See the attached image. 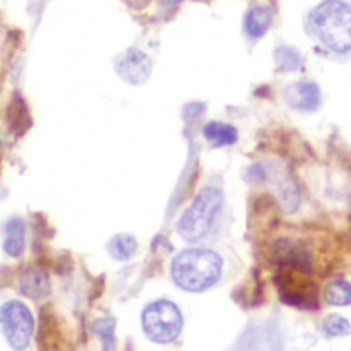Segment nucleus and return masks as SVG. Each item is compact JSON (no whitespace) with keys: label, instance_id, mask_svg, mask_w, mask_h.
<instances>
[{"label":"nucleus","instance_id":"2eb2a0df","mask_svg":"<svg viewBox=\"0 0 351 351\" xmlns=\"http://www.w3.org/2000/svg\"><path fill=\"white\" fill-rule=\"evenodd\" d=\"M8 122L15 134H23L30 126L27 106L21 96H15L8 106Z\"/></svg>","mask_w":351,"mask_h":351},{"label":"nucleus","instance_id":"1a4fd4ad","mask_svg":"<svg viewBox=\"0 0 351 351\" xmlns=\"http://www.w3.org/2000/svg\"><path fill=\"white\" fill-rule=\"evenodd\" d=\"M21 292L34 300L44 299L51 292V281L47 271L38 266L27 267L19 278Z\"/></svg>","mask_w":351,"mask_h":351},{"label":"nucleus","instance_id":"f8f14e48","mask_svg":"<svg viewBox=\"0 0 351 351\" xmlns=\"http://www.w3.org/2000/svg\"><path fill=\"white\" fill-rule=\"evenodd\" d=\"M203 134L207 141L214 147L232 145L237 141V129L229 123L211 121L204 125Z\"/></svg>","mask_w":351,"mask_h":351},{"label":"nucleus","instance_id":"423d86ee","mask_svg":"<svg viewBox=\"0 0 351 351\" xmlns=\"http://www.w3.org/2000/svg\"><path fill=\"white\" fill-rule=\"evenodd\" d=\"M151 60L138 48H128L115 60V70L118 75L128 84L141 85L151 74Z\"/></svg>","mask_w":351,"mask_h":351},{"label":"nucleus","instance_id":"6e6552de","mask_svg":"<svg viewBox=\"0 0 351 351\" xmlns=\"http://www.w3.org/2000/svg\"><path fill=\"white\" fill-rule=\"evenodd\" d=\"M287 101L299 111H314L321 101L319 88L311 81H299L287 88Z\"/></svg>","mask_w":351,"mask_h":351},{"label":"nucleus","instance_id":"20e7f679","mask_svg":"<svg viewBox=\"0 0 351 351\" xmlns=\"http://www.w3.org/2000/svg\"><path fill=\"white\" fill-rule=\"evenodd\" d=\"M141 325L148 340L166 344L181 333L182 315L173 302L156 300L144 308Z\"/></svg>","mask_w":351,"mask_h":351},{"label":"nucleus","instance_id":"f3484780","mask_svg":"<svg viewBox=\"0 0 351 351\" xmlns=\"http://www.w3.org/2000/svg\"><path fill=\"white\" fill-rule=\"evenodd\" d=\"M321 328L326 337L347 336L351 332V324L339 314H329L325 317Z\"/></svg>","mask_w":351,"mask_h":351},{"label":"nucleus","instance_id":"4468645a","mask_svg":"<svg viewBox=\"0 0 351 351\" xmlns=\"http://www.w3.org/2000/svg\"><path fill=\"white\" fill-rule=\"evenodd\" d=\"M106 250L117 261H129L136 254L137 241L129 233H118L110 239Z\"/></svg>","mask_w":351,"mask_h":351},{"label":"nucleus","instance_id":"7ed1b4c3","mask_svg":"<svg viewBox=\"0 0 351 351\" xmlns=\"http://www.w3.org/2000/svg\"><path fill=\"white\" fill-rule=\"evenodd\" d=\"M222 191L217 186H204L185 210L180 222V234L191 241L203 239L214 225L222 206Z\"/></svg>","mask_w":351,"mask_h":351},{"label":"nucleus","instance_id":"39448f33","mask_svg":"<svg viewBox=\"0 0 351 351\" xmlns=\"http://www.w3.org/2000/svg\"><path fill=\"white\" fill-rule=\"evenodd\" d=\"M0 324L5 340L14 350H23L33 335L34 321L30 310L19 300H8L0 307Z\"/></svg>","mask_w":351,"mask_h":351},{"label":"nucleus","instance_id":"dca6fc26","mask_svg":"<svg viewBox=\"0 0 351 351\" xmlns=\"http://www.w3.org/2000/svg\"><path fill=\"white\" fill-rule=\"evenodd\" d=\"M324 299L333 306L351 304V284L346 280L330 281L324 289Z\"/></svg>","mask_w":351,"mask_h":351},{"label":"nucleus","instance_id":"f257e3e1","mask_svg":"<svg viewBox=\"0 0 351 351\" xmlns=\"http://www.w3.org/2000/svg\"><path fill=\"white\" fill-rule=\"evenodd\" d=\"M222 258L208 248H186L171 262V277L177 287L188 292H203L218 282Z\"/></svg>","mask_w":351,"mask_h":351},{"label":"nucleus","instance_id":"0eeeda50","mask_svg":"<svg viewBox=\"0 0 351 351\" xmlns=\"http://www.w3.org/2000/svg\"><path fill=\"white\" fill-rule=\"evenodd\" d=\"M259 171L258 174L270 181L271 185H274V193L276 197L281 206V208L287 213H291L293 210H296V207L299 206V191L295 185V182L292 181V178H289L284 171L277 170V169H271V167H256Z\"/></svg>","mask_w":351,"mask_h":351},{"label":"nucleus","instance_id":"aec40b11","mask_svg":"<svg viewBox=\"0 0 351 351\" xmlns=\"http://www.w3.org/2000/svg\"><path fill=\"white\" fill-rule=\"evenodd\" d=\"M182 0H160L163 7H177Z\"/></svg>","mask_w":351,"mask_h":351},{"label":"nucleus","instance_id":"f03ea898","mask_svg":"<svg viewBox=\"0 0 351 351\" xmlns=\"http://www.w3.org/2000/svg\"><path fill=\"white\" fill-rule=\"evenodd\" d=\"M308 22L328 49L336 53L351 49V5L340 0H325L310 11Z\"/></svg>","mask_w":351,"mask_h":351},{"label":"nucleus","instance_id":"9d476101","mask_svg":"<svg viewBox=\"0 0 351 351\" xmlns=\"http://www.w3.org/2000/svg\"><path fill=\"white\" fill-rule=\"evenodd\" d=\"M278 261L285 266L302 271L304 274L310 273L313 266V259L307 248L300 244H282L276 252Z\"/></svg>","mask_w":351,"mask_h":351},{"label":"nucleus","instance_id":"a211bd4d","mask_svg":"<svg viewBox=\"0 0 351 351\" xmlns=\"http://www.w3.org/2000/svg\"><path fill=\"white\" fill-rule=\"evenodd\" d=\"M114 328L115 321L110 317L99 318L92 322V330L100 336L104 350L114 348Z\"/></svg>","mask_w":351,"mask_h":351},{"label":"nucleus","instance_id":"9b49d317","mask_svg":"<svg viewBox=\"0 0 351 351\" xmlns=\"http://www.w3.org/2000/svg\"><path fill=\"white\" fill-rule=\"evenodd\" d=\"M271 22H273L271 11L267 7L255 5L247 12L244 19V27L250 37L258 38V37H262L269 30V27L271 26Z\"/></svg>","mask_w":351,"mask_h":351},{"label":"nucleus","instance_id":"ddd939ff","mask_svg":"<svg viewBox=\"0 0 351 351\" xmlns=\"http://www.w3.org/2000/svg\"><path fill=\"white\" fill-rule=\"evenodd\" d=\"M25 222L21 218H12L5 226V239L3 248L10 256H19L25 248Z\"/></svg>","mask_w":351,"mask_h":351},{"label":"nucleus","instance_id":"6ab92c4d","mask_svg":"<svg viewBox=\"0 0 351 351\" xmlns=\"http://www.w3.org/2000/svg\"><path fill=\"white\" fill-rule=\"evenodd\" d=\"M276 59L280 64H282L285 69L296 70L302 66V58L300 55L288 47H280L276 51Z\"/></svg>","mask_w":351,"mask_h":351}]
</instances>
